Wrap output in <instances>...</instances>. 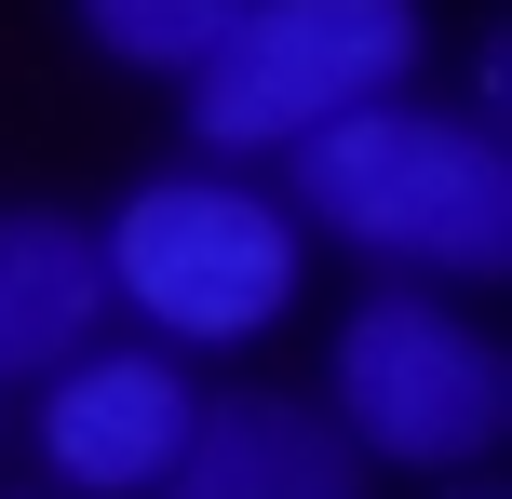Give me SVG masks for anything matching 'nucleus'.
<instances>
[{"instance_id":"nucleus-1","label":"nucleus","mask_w":512,"mask_h":499,"mask_svg":"<svg viewBox=\"0 0 512 499\" xmlns=\"http://www.w3.org/2000/svg\"><path fill=\"white\" fill-rule=\"evenodd\" d=\"M283 203L310 243L364 257L378 284H499L512 270V149L445 95H378L283 149Z\"/></svg>"},{"instance_id":"nucleus-2","label":"nucleus","mask_w":512,"mask_h":499,"mask_svg":"<svg viewBox=\"0 0 512 499\" xmlns=\"http://www.w3.org/2000/svg\"><path fill=\"white\" fill-rule=\"evenodd\" d=\"M95 257H108V324H149L176 365L283 338L297 324V284H310V230L283 203V176L216 162V149L135 176L95 216Z\"/></svg>"},{"instance_id":"nucleus-3","label":"nucleus","mask_w":512,"mask_h":499,"mask_svg":"<svg viewBox=\"0 0 512 499\" xmlns=\"http://www.w3.org/2000/svg\"><path fill=\"white\" fill-rule=\"evenodd\" d=\"M324 419L364 473H486L512 432V365L472 324L459 284H364L351 324L324 338Z\"/></svg>"},{"instance_id":"nucleus-4","label":"nucleus","mask_w":512,"mask_h":499,"mask_svg":"<svg viewBox=\"0 0 512 499\" xmlns=\"http://www.w3.org/2000/svg\"><path fill=\"white\" fill-rule=\"evenodd\" d=\"M418 68H432V0H243L230 41L176 95H189V149L283 162L297 135L351 122V108L418 95Z\"/></svg>"},{"instance_id":"nucleus-5","label":"nucleus","mask_w":512,"mask_h":499,"mask_svg":"<svg viewBox=\"0 0 512 499\" xmlns=\"http://www.w3.org/2000/svg\"><path fill=\"white\" fill-rule=\"evenodd\" d=\"M189 419H203V378L162 338H81L54 378H27V459L54 499H162Z\"/></svg>"},{"instance_id":"nucleus-6","label":"nucleus","mask_w":512,"mask_h":499,"mask_svg":"<svg viewBox=\"0 0 512 499\" xmlns=\"http://www.w3.org/2000/svg\"><path fill=\"white\" fill-rule=\"evenodd\" d=\"M162 499H378V473H364V459L337 446V419L297 405V392H203Z\"/></svg>"},{"instance_id":"nucleus-7","label":"nucleus","mask_w":512,"mask_h":499,"mask_svg":"<svg viewBox=\"0 0 512 499\" xmlns=\"http://www.w3.org/2000/svg\"><path fill=\"white\" fill-rule=\"evenodd\" d=\"M81 338H108L95 216H68V203H0V392L54 378Z\"/></svg>"},{"instance_id":"nucleus-8","label":"nucleus","mask_w":512,"mask_h":499,"mask_svg":"<svg viewBox=\"0 0 512 499\" xmlns=\"http://www.w3.org/2000/svg\"><path fill=\"white\" fill-rule=\"evenodd\" d=\"M68 14H81V41H95L108 68H135V81H189L216 41H230L243 0H68Z\"/></svg>"},{"instance_id":"nucleus-9","label":"nucleus","mask_w":512,"mask_h":499,"mask_svg":"<svg viewBox=\"0 0 512 499\" xmlns=\"http://www.w3.org/2000/svg\"><path fill=\"white\" fill-rule=\"evenodd\" d=\"M459 108H472V122H499V108H512V41H472V68H459Z\"/></svg>"},{"instance_id":"nucleus-10","label":"nucleus","mask_w":512,"mask_h":499,"mask_svg":"<svg viewBox=\"0 0 512 499\" xmlns=\"http://www.w3.org/2000/svg\"><path fill=\"white\" fill-rule=\"evenodd\" d=\"M445 499H499V486H486V473H445Z\"/></svg>"},{"instance_id":"nucleus-11","label":"nucleus","mask_w":512,"mask_h":499,"mask_svg":"<svg viewBox=\"0 0 512 499\" xmlns=\"http://www.w3.org/2000/svg\"><path fill=\"white\" fill-rule=\"evenodd\" d=\"M41 499H54V486H41Z\"/></svg>"}]
</instances>
